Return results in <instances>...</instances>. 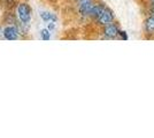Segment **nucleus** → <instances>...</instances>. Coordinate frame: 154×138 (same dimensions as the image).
Masks as SVG:
<instances>
[{"instance_id":"1","label":"nucleus","mask_w":154,"mask_h":138,"mask_svg":"<svg viewBox=\"0 0 154 138\" xmlns=\"http://www.w3.org/2000/svg\"><path fill=\"white\" fill-rule=\"evenodd\" d=\"M31 7L29 6L26 2H21L17 6V16H19L20 22H23L29 24L31 21Z\"/></svg>"},{"instance_id":"2","label":"nucleus","mask_w":154,"mask_h":138,"mask_svg":"<svg viewBox=\"0 0 154 138\" xmlns=\"http://www.w3.org/2000/svg\"><path fill=\"white\" fill-rule=\"evenodd\" d=\"M120 31H121V29L119 28V26L113 22L110 24H107V26H103V33L105 36H103V39H115V38H119Z\"/></svg>"},{"instance_id":"3","label":"nucleus","mask_w":154,"mask_h":138,"mask_svg":"<svg viewBox=\"0 0 154 138\" xmlns=\"http://www.w3.org/2000/svg\"><path fill=\"white\" fill-rule=\"evenodd\" d=\"M115 20V15L113 13V11L108 8V7H106L105 9H103V12L101 13V15L99 16V19L97 20V22L100 24V26H107V24H110V23H113Z\"/></svg>"},{"instance_id":"4","label":"nucleus","mask_w":154,"mask_h":138,"mask_svg":"<svg viewBox=\"0 0 154 138\" xmlns=\"http://www.w3.org/2000/svg\"><path fill=\"white\" fill-rule=\"evenodd\" d=\"M93 5V0H78V12L82 16H89Z\"/></svg>"},{"instance_id":"5","label":"nucleus","mask_w":154,"mask_h":138,"mask_svg":"<svg viewBox=\"0 0 154 138\" xmlns=\"http://www.w3.org/2000/svg\"><path fill=\"white\" fill-rule=\"evenodd\" d=\"M19 35H20L19 29H17V26H8L6 28H4V30H2V36L7 40L19 39Z\"/></svg>"},{"instance_id":"6","label":"nucleus","mask_w":154,"mask_h":138,"mask_svg":"<svg viewBox=\"0 0 154 138\" xmlns=\"http://www.w3.org/2000/svg\"><path fill=\"white\" fill-rule=\"evenodd\" d=\"M144 31L146 35L154 37V14L148 15L144 20Z\"/></svg>"},{"instance_id":"7","label":"nucleus","mask_w":154,"mask_h":138,"mask_svg":"<svg viewBox=\"0 0 154 138\" xmlns=\"http://www.w3.org/2000/svg\"><path fill=\"white\" fill-rule=\"evenodd\" d=\"M106 8V6L103 5V4H94L93 7H92V9H91L90 12V17H92L93 20H98L99 19V16L101 15V13L103 12V9Z\"/></svg>"},{"instance_id":"8","label":"nucleus","mask_w":154,"mask_h":138,"mask_svg":"<svg viewBox=\"0 0 154 138\" xmlns=\"http://www.w3.org/2000/svg\"><path fill=\"white\" fill-rule=\"evenodd\" d=\"M40 17H42V20L45 21V22H55V21L58 20L57 15L53 13H50V12H42L40 13Z\"/></svg>"},{"instance_id":"9","label":"nucleus","mask_w":154,"mask_h":138,"mask_svg":"<svg viewBox=\"0 0 154 138\" xmlns=\"http://www.w3.org/2000/svg\"><path fill=\"white\" fill-rule=\"evenodd\" d=\"M40 37L43 40H50L51 38V31L48 29H42L40 30Z\"/></svg>"},{"instance_id":"10","label":"nucleus","mask_w":154,"mask_h":138,"mask_svg":"<svg viewBox=\"0 0 154 138\" xmlns=\"http://www.w3.org/2000/svg\"><path fill=\"white\" fill-rule=\"evenodd\" d=\"M119 39L128 40V35H127V32H125V31H123V30H121L120 33H119Z\"/></svg>"},{"instance_id":"11","label":"nucleus","mask_w":154,"mask_h":138,"mask_svg":"<svg viewBox=\"0 0 154 138\" xmlns=\"http://www.w3.org/2000/svg\"><path fill=\"white\" fill-rule=\"evenodd\" d=\"M148 14H154V4H148Z\"/></svg>"},{"instance_id":"12","label":"nucleus","mask_w":154,"mask_h":138,"mask_svg":"<svg viewBox=\"0 0 154 138\" xmlns=\"http://www.w3.org/2000/svg\"><path fill=\"white\" fill-rule=\"evenodd\" d=\"M47 29L52 31V30H54L55 29V23L54 22H48V26H47Z\"/></svg>"},{"instance_id":"13","label":"nucleus","mask_w":154,"mask_h":138,"mask_svg":"<svg viewBox=\"0 0 154 138\" xmlns=\"http://www.w3.org/2000/svg\"><path fill=\"white\" fill-rule=\"evenodd\" d=\"M148 4H154V0H148Z\"/></svg>"},{"instance_id":"14","label":"nucleus","mask_w":154,"mask_h":138,"mask_svg":"<svg viewBox=\"0 0 154 138\" xmlns=\"http://www.w3.org/2000/svg\"><path fill=\"white\" fill-rule=\"evenodd\" d=\"M0 35H2V29L0 28Z\"/></svg>"}]
</instances>
